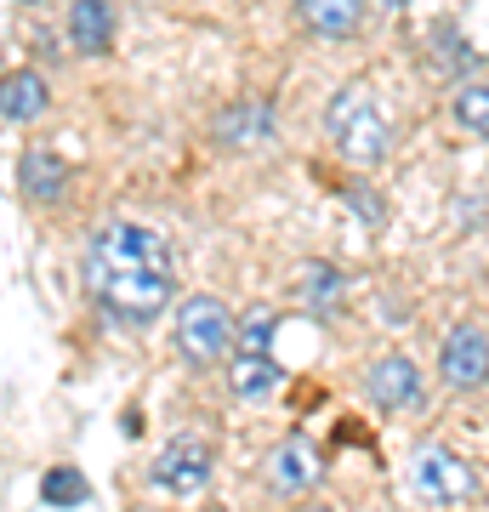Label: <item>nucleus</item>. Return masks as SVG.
Returning a JSON list of instances; mask_svg holds the SVG:
<instances>
[{"mask_svg": "<svg viewBox=\"0 0 489 512\" xmlns=\"http://www.w3.org/2000/svg\"><path fill=\"white\" fill-rule=\"evenodd\" d=\"M376 6H381V12H399L404 0H376Z\"/></svg>", "mask_w": 489, "mask_h": 512, "instance_id": "obj_20", "label": "nucleus"}, {"mask_svg": "<svg viewBox=\"0 0 489 512\" xmlns=\"http://www.w3.org/2000/svg\"><path fill=\"white\" fill-rule=\"evenodd\" d=\"M296 18L319 40H353L364 29V0H296Z\"/></svg>", "mask_w": 489, "mask_h": 512, "instance_id": "obj_8", "label": "nucleus"}, {"mask_svg": "<svg viewBox=\"0 0 489 512\" xmlns=\"http://www.w3.org/2000/svg\"><path fill=\"white\" fill-rule=\"evenodd\" d=\"M18 6H35V0H18Z\"/></svg>", "mask_w": 489, "mask_h": 512, "instance_id": "obj_22", "label": "nucleus"}, {"mask_svg": "<svg viewBox=\"0 0 489 512\" xmlns=\"http://www.w3.org/2000/svg\"><path fill=\"white\" fill-rule=\"evenodd\" d=\"M325 131H330V143H336V154H342L347 165H376L381 154H387V143H393V126H387L381 97L364 92V86H347V92L330 97Z\"/></svg>", "mask_w": 489, "mask_h": 512, "instance_id": "obj_2", "label": "nucleus"}, {"mask_svg": "<svg viewBox=\"0 0 489 512\" xmlns=\"http://www.w3.org/2000/svg\"><path fill=\"white\" fill-rule=\"evenodd\" d=\"M268 131H273V120H268V109H262V103H234V109L217 120V137L228 148H251V143H262Z\"/></svg>", "mask_w": 489, "mask_h": 512, "instance_id": "obj_14", "label": "nucleus"}, {"mask_svg": "<svg viewBox=\"0 0 489 512\" xmlns=\"http://www.w3.org/2000/svg\"><path fill=\"white\" fill-rule=\"evenodd\" d=\"M148 478L171 495H200L205 484H211V444H205L200 433H177V439L160 450V461H154Z\"/></svg>", "mask_w": 489, "mask_h": 512, "instance_id": "obj_5", "label": "nucleus"}, {"mask_svg": "<svg viewBox=\"0 0 489 512\" xmlns=\"http://www.w3.org/2000/svg\"><path fill=\"white\" fill-rule=\"evenodd\" d=\"M69 40L74 52L103 57L114 46V0H74L69 6Z\"/></svg>", "mask_w": 489, "mask_h": 512, "instance_id": "obj_10", "label": "nucleus"}, {"mask_svg": "<svg viewBox=\"0 0 489 512\" xmlns=\"http://www.w3.org/2000/svg\"><path fill=\"white\" fill-rule=\"evenodd\" d=\"M410 484H416L421 501H433V507H461L472 501L478 490V478L461 456H450L444 444H416V456H410Z\"/></svg>", "mask_w": 489, "mask_h": 512, "instance_id": "obj_4", "label": "nucleus"}, {"mask_svg": "<svg viewBox=\"0 0 489 512\" xmlns=\"http://www.w3.org/2000/svg\"><path fill=\"white\" fill-rule=\"evenodd\" d=\"M427 57H433V74H467V69H472V46L455 35L450 23H438V29H433V46H427Z\"/></svg>", "mask_w": 489, "mask_h": 512, "instance_id": "obj_16", "label": "nucleus"}, {"mask_svg": "<svg viewBox=\"0 0 489 512\" xmlns=\"http://www.w3.org/2000/svg\"><path fill=\"white\" fill-rule=\"evenodd\" d=\"M86 478L74 473V467H52V473L40 478V501H52V507H80L86 501Z\"/></svg>", "mask_w": 489, "mask_h": 512, "instance_id": "obj_18", "label": "nucleus"}, {"mask_svg": "<svg viewBox=\"0 0 489 512\" xmlns=\"http://www.w3.org/2000/svg\"><path fill=\"white\" fill-rule=\"evenodd\" d=\"M279 382H285V370L273 365L268 353H256V348H245L234 365H228V387H234V399H245V404L273 399V393H279Z\"/></svg>", "mask_w": 489, "mask_h": 512, "instance_id": "obj_11", "label": "nucleus"}, {"mask_svg": "<svg viewBox=\"0 0 489 512\" xmlns=\"http://www.w3.org/2000/svg\"><path fill=\"white\" fill-rule=\"evenodd\" d=\"M86 291L97 296V308L126 319V325H154L177 291L171 279V245L143 222H109L97 228L86 245Z\"/></svg>", "mask_w": 489, "mask_h": 512, "instance_id": "obj_1", "label": "nucleus"}, {"mask_svg": "<svg viewBox=\"0 0 489 512\" xmlns=\"http://www.w3.org/2000/svg\"><path fill=\"white\" fill-rule=\"evenodd\" d=\"M18 183H23V194H29V200H57V194H63V183H69V165L57 160L52 148H29V154H23V165H18Z\"/></svg>", "mask_w": 489, "mask_h": 512, "instance_id": "obj_12", "label": "nucleus"}, {"mask_svg": "<svg viewBox=\"0 0 489 512\" xmlns=\"http://www.w3.org/2000/svg\"><path fill=\"white\" fill-rule=\"evenodd\" d=\"M364 387H370V399H376L381 410H410V404H421V376L404 353L376 359V365L364 370Z\"/></svg>", "mask_w": 489, "mask_h": 512, "instance_id": "obj_7", "label": "nucleus"}, {"mask_svg": "<svg viewBox=\"0 0 489 512\" xmlns=\"http://www.w3.org/2000/svg\"><path fill=\"white\" fill-rule=\"evenodd\" d=\"M302 302H308L313 313H330L342 302V274H336L330 262H308V268H302Z\"/></svg>", "mask_w": 489, "mask_h": 512, "instance_id": "obj_15", "label": "nucleus"}, {"mask_svg": "<svg viewBox=\"0 0 489 512\" xmlns=\"http://www.w3.org/2000/svg\"><path fill=\"white\" fill-rule=\"evenodd\" d=\"M177 348L188 365H217L234 348V313L217 296H188L177 308Z\"/></svg>", "mask_w": 489, "mask_h": 512, "instance_id": "obj_3", "label": "nucleus"}, {"mask_svg": "<svg viewBox=\"0 0 489 512\" xmlns=\"http://www.w3.org/2000/svg\"><path fill=\"white\" fill-rule=\"evenodd\" d=\"M0 103H6V120L23 126V120H40L46 114V80L35 69H12L6 86H0Z\"/></svg>", "mask_w": 489, "mask_h": 512, "instance_id": "obj_13", "label": "nucleus"}, {"mask_svg": "<svg viewBox=\"0 0 489 512\" xmlns=\"http://www.w3.org/2000/svg\"><path fill=\"white\" fill-rule=\"evenodd\" d=\"M268 484L279 495H308L319 484V456H313L308 439H285L279 450L268 456Z\"/></svg>", "mask_w": 489, "mask_h": 512, "instance_id": "obj_9", "label": "nucleus"}, {"mask_svg": "<svg viewBox=\"0 0 489 512\" xmlns=\"http://www.w3.org/2000/svg\"><path fill=\"white\" fill-rule=\"evenodd\" d=\"M455 120L472 131V137H489V86L484 80H467L455 92Z\"/></svg>", "mask_w": 489, "mask_h": 512, "instance_id": "obj_17", "label": "nucleus"}, {"mask_svg": "<svg viewBox=\"0 0 489 512\" xmlns=\"http://www.w3.org/2000/svg\"><path fill=\"white\" fill-rule=\"evenodd\" d=\"M268 330H273V319L262 313L256 325H245V336H239V342H245V348H256V353H268Z\"/></svg>", "mask_w": 489, "mask_h": 512, "instance_id": "obj_19", "label": "nucleus"}, {"mask_svg": "<svg viewBox=\"0 0 489 512\" xmlns=\"http://www.w3.org/2000/svg\"><path fill=\"white\" fill-rule=\"evenodd\" d=\"M438 370H444V382L461 387V393H472V387H484L489 382V336L484 330H450L444 336V353H438Z\"/></svg>", "mask_w": 489, "mask_h": 512, "instance_id": "obj_6", "label": "nucleus"}, {"mask_svg": "<svg viewBox=\"0 0 489 512\" xmlns=\"http://www.w3.org/2000/svg\"><path fill=\"white\" fill-rule=\"evenodd\" d=\"M308 512H336V507H308Z\"/></svg>", "mask_w": 489, "mask_h": 512, "instance_id": "obj_21", "label": "nucleus"}]
</instances>
